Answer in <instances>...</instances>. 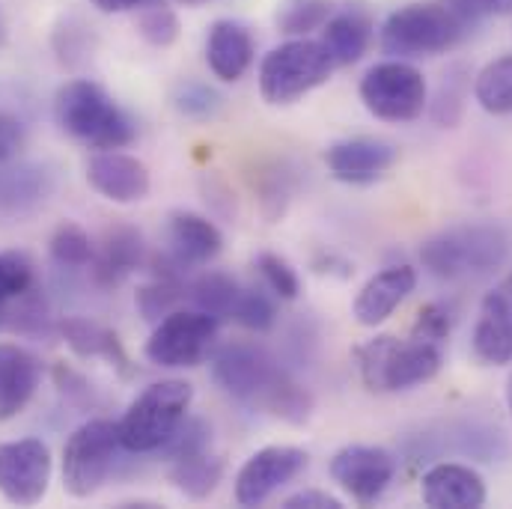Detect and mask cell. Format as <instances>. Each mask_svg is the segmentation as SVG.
<instances>
[{"mask_svg":"<svg viewBox=\"0 0 512 509\" xmlns=\"http://www.w3.org/2000/svg\"><path fill=\"white\" fill-rule=\"evenodd\" d=\"M512 256V236L504 224L477 221L435 233L420 245V262L441 280L489 274Z\"/></svg>","mask_w":512,"mask_h":509,"instance_id":"1","label":"cell"},{"mask_svg":"<svg viewBox=\"0 0 512 509\" xmlns=\"http://www.w3.org/2000/svg\"><path fill=\"white\" fill-rule=\"evenodd\" d=\"M54 117H57V126L69 137L99 152L123 149L137 137V126L131 123L126 111L96 81H87V78L66 81L57 90Z\"/></svg>","mask_w":512,"mask_h":509,"instance_id":"2","label":"cell"},{"mask_svg":"<svg viewBox=\"0 0 512 509\" xmlns=\"http://www.w3.org/2000/svg\"><path fill=\"white\" fill-rule=\"evenodd\" d=\"M355 364L361 382L376 393L411 390L417 384L432 382L444 364V343L423 337L396 340L393 334H379L355 349Z\"/></svg>","mask_w":512,"mask_h":509,"instance_id":"3","label":"cell"},{"mask_svg":"<svg viewBox=\"0 0 512 509\" xmlns=\"http://www.w3.org/2000/svg\"><path fill=\"white\" fill-rule=\"evenodd\" d=\"M471 27L453 15L444 0L435 3H408L387 15L379 33V45L393 60L435 57L456 48Z\"/></svg>","mask_w":512,"mask_h":509,"instance_id":"4","label":"cell"},{"mask_svg":"<svg viewBox=\"0 0 512 509\" xmlns=\"http://www.w3.org/2000/svg\"><path fill=\"white\" fill-rule=\"evenodd\" d=\"M194 402V387L182 379H161L149 384L123 414L120 438L128 453H158L176 429L185 423Z\"/></svg>","mask_w":512,"mask_h":509,"instance_id":"5","label":"cell"},{"mask_svg":"<svg viewBox=\"0 0 512 509\" xmlns=\"http://www.w3.org/2000/svg\"><path fill=\"white\" fill-rule=\"evenodd\" d=\"M334 60L319 39H292L271 48L259 63V93L268 105L283 108L295 105L316 87H322L331 72Z\"/></svg>","mask_w":512,"mask_h":509,"instance_id":"6","label":"cell"},{"mask_svg":"<svg viewBox=\"0 0 512 509\" xmlns=\"http://www.w3.org/2000/svg\"><path fill=\"white\" fill-rule=\"evenodd\" d=\"M123 450L120 423L93 417L81 423L63 444V489L84 501L102 489Z\"/></svg>","mask_w":512,"mask_h":509,"instance_id":"7","label":"cell"},{"mask_svg":"<svg viewBox=\"0 0 512 509\" xmlns=\"http://www.w3.org/2000/svg\"><path fill=\"white\" fill-rule=\"evenodd\" d=\"M221 322L203 310H173L161 322H155L143 355L155 367L167 370H191L200 367L218 343Z\"/></svg>","mask_w":512,"mask_h":509,"instance_id":"8","label":"cell"},{"mask_svg":"<svg viewBox=\"0 0 512 509\" xmlns=\"http://www.w3.org/2000/svg\"><path fill=\"white\" fill-rule=\"evenodd\" d=\"M361 102L382 123H414L429 105V87L420 69L405 60L376 63L361 78Z\"/></svg>","mask_w":512,"mask_h":509,"instance_id":"9","label":"cell"},{"mask_svg":"<svg viewBox=\"0 0 512 509\" xmlns=\"http://www.w3.org/2000/svg\"><path fill=\"white\" fill-rule=\"evenodd\" d=\"M209 376L221 393L245 405H265V396L283 376L277 361L256 343H224L212 352Z\"/></svg>","mask_w":512,"mask_h":509,"instance_id":"10","label":"cell"},{"mask_svg":"<svg viewBox=\"0 0 512 509\" xmlns=\"http://www.w3.org/2000/svg\"><path fill=\"white\" fill-rule=\"evenodd\" d=\"M51 450L39 438L0 444V495L15 507H36L51 483Z\"/></svg>","mask_w":512,"mask_h":509,"instance_id":"11","label":"cell"},{"mask_svg":"<svg viewBox=\"0 0 512 509\" xmlns=\"http://www.w3.org/2000/svg\"><path fill=\"white\" fill-rule=\"evenodd\" d=\"M328 474L355 504L370 507L390 489L396 477V456L373 444H349L334 453Z\"/></svg>","mask_w":512,"mask_h":509,"instance_id":"12","label":"cell"},{"mask_svg":"<svg viewBox=\"0 0 512 509\" xmlns=\"http://www.w3.org/2000/svg\"><path fill=\"white\" fill-rule=\"evenodd\" d=\"M307 465H310V456L301 447L274 444V447L256 450L236 477V504L239 507L265 504L283 486H289L298 474H304Z\"/></svg>","mask_w":512,"mask_h":509,"instance_id":"13","label":"cell"},{"mask_svg":"<svg viewBox=\"0 0 512 509\" xmlns=\"http://www.w3.org/2000/svg\"><path fill=\"white\" fill-rule=\"evenodd\" d=\"M471 346L477 361L486 367L512 364V268L495 283L492 292H486Z\"/></svg>","mask_w":512,"mask_h":509,"instance_id":"14","label":"cell"},{"mask_svg":"<svg viewBox=\"0 0 512 509\" xmlns=\"http://www.w3.org/2000/svg\"><path fill=\"white\" fill-rule=\"evenodd\" d=\"M399 149L382 137H346L325 149V167L337 182L370 185L396 164Z\"/></svg>","mask_w":512,"mask_h":509,"instance_id":"15","label":"cell"},{"mask_svg":"<svg viewBox=\"0 0 512 509\" xmlns=\"http://www.w3.org/2000/svg\"><path fill=\"white\" fill-rule=\"evenodd\" d=\"M87 182L96 194H102L105 200L111 203H140L149 197V188H152V176H149V167L126 152H96L90 161H87Z\"/></svg>","mask_w":512,"mask_h":509,"instance_id":"16","label":"cell"},{"mask_svg":"<svg viewBox=\"0 0 512 509\" xmlns=\"http://www.w3.org/2000/svg\"><path fill=\"white\" fill-rule=\"evenodd\" d=\"M420 498L432 509H480L486 504V480L459 462H438L420 480Z\"/></svg>","mask_w":512,"mask_h":509,"instance_id":"17","label":"cell"},{"mask_svg":"<svg viewBox=\"0 0 512 509\" xmlns=\"http://www.w3.org/2000/svg\"><path fill=\"white\" fill-rule=\"evenodd\" d=\"M414 286H417V271L411 265H390L376 277H370L352 304L358 325L376 328V325L387 322L393 316V310L414 292Z\"/></svg>","mask_w":512,"mask_h":509,"instance_id":"18","label":"cell"},{"mask_svg":"<svg viewBox=\"0 0 512 509\" xmlns=\"http://www.w3.org/2000/svg\"><path fill=\"white\" fill-rule=\"evenodd\" d=\"M206 63L212 75L224 84H236L254 63V36L242 21L221 18L206 36Z\"/></svg>","mask_w":512,"mask_h":509,"instance_id":"19","label":"cell"},{"mask_svg":"<svg viewBox=\"0 0 512 509\" xmlns=\"http://www.w3.org/2000/svg\"><path fill=\"white\" fill-rule=\"evenodd\" d=\"M373 30L376 24H373L370 9L361 3H349L343 9H334V15L322 27L319 42L328 48L334 66H352L367 54L373 42Z\"/></svg>","mask_w":512,"mask_h":509,"instance_id":"20","label":"cell"},{"mask_svg":"<svg viewBox=\"0 0 512 509\" xmlns=\"http://www.w3.org/2000/svg\"><path fill=\"white\" fill-rule=\"evenodd\" d=\"M42 361L21 346H0V423L27 408L42 384Z\"/></svg>","mask_w":512,"mask_h":509,"instance_id":"21","label":"cell"},{"mask_svg":"<svg viewBox=\"0 0 512 509\" xmlns=\"http://www.w3.org/2000/svg\"><path fill=\"white\" fill-rule=\"evenodd\" d=\"M167 239H170V254L185 268L209 265L224 251L221 230L197 212H173L167 224Z\"/></svg>","mask_w":512,"mask_h":509,"instance_id":"22","label":"cell"},{"mask_svg":"<svg viewBox=\"0 0 512 509\" xmlns=\"http://www.w3.org/2000/svg\"><path fill=\"white\" fill-rule=\"evenodd\" d=\"M143 236L134 227H114L108 230L102 248L93 256V277L99 286H120L131 271L143 265Z\"/></svg>","mask_w":512,"mask_h":509,"instance_id":"23","label":"cell"},{"mask_svg":"<svg viewBox=\"0 0 512 509\" xmlns=\"http://www.w3.org/2000/svg\"><path fill=\"white\" fill-rule=\"evenodd\" d=\"M60 334H63V340L69 343V349H72L78 358H105V361H111L123 376L131 373V370H128L126 349H123L120 337H117L111 328H105V325H99V322H90V319L72 316V319H63V322H60Z\"/></svg>","mask_w":512,"mask_h":509,"instance_id":"24","label":"cell"},{"mask_svg":"<svg viewBox=\"0 0 512 509\" xmlns=\"http://www.w3.org/2000/svg\"><path fill=\"white\" fill-rule=\"evenodd\" d=\"M51 173L39 164L0 170V209L27 212L51 194Z\"/></svg>","mask_w":512,"mask_h":509,"instance_id":"25","label":"cell"},{"mask_svg":"<svg viewBox=\"0 0 512 509\" xmlns=\"http://www.w3.org/2000/svg\"><path fill=\"white\" fill-rule=\"evenodd\" d=\"M224 459L215 453H197V456H185L176 459L170 468V483L176 492H182L191 501H206L209 495H215L221 477H224Z\"/></svg>","mask_w":512,"mask_h":509,"instance_id":"26","label":"cell"},{"mask_svg":"<svg viewBox=\"0 0 512 509\" xmlns=\"http://www.w3.org/2000/svg\"><path fill=\"white\" fill-rule=\"evenodd\" d=\"M239 292H242V286L236 283V277H230L224 271H206L194 283H188V298L194 301V307L215 316L218 322L233 319Z\"/></svg>","mask_w":512,"mask_h":509,"instance_id":"27","label":"cell"},{"mask_svg":"<svg viewBox=\"0 0 512 509\" xmlns=\"http://www.w3.org/2000/svg\"><path fill=\"white\" fill-rule=\"evenodd\" d=\"M474 99L477 105L492 117H510L512 114V54H504L483 66L474 81Z\"/></svg>","mask_w":512,"mask_h":509,"instance_id":"28","label":"cell"},{"mask_svg":"<svg viewBox=\"0 0 512 509\" xmlns=\"http://www.w3.org/2000/svg\"><path fill=\"white\" fill-rule=\"evenodd\" d=\"M334 9V0H277L274 24L286 36H307L313 30H322Z\"/></svg>","mask_w":512,"mask_h":509,"instance_id":"29","label":"cell"},{"mask_svg":"<svg viewBox=\"0 0 512 509\" xmlns=\"http://www.w3.org/2000/svg\"><path fill=\"white\" fill-rule=\"evenodd\" d=\"M185 295H188V283H182V277H161V274H155L152 283H146V286L137 289L134 304H137L140 316L155 325L167 313L179 310V304H182Z\"/></svg>","mask_w":512,"mask_h":509,"instance_id":"30","label":"cell"},{"mask_svg":"<svg viewBox=\"0 0 512 509\" xmlns=\"http://www.w3.org/2000/svg\"><path fill=\"white\" fill-rule=\"evenodd\" d=\"M262 408H268L274 417H280V420H286L292 426H304L310 420V414H313V396H310L307 387H301L292 376L283 373L277 379V384L271 387V393L265 396Z\"/></svg>","mask_w":512,"mask_h":509,"instance_id":"31","label":"cell"},{"mask_svg":"<svg viewBox=\"0 0 512 509\" xmlns=\"http://www.w3.org/2000/svg\"><path fill=\"white\" fill-rule=\"evenodd\" d=\"M48 251H51V259L63 268H87V265H93V256H96L93 239L75 221H63L54 230Z\"/></svg>","mask_w":512,"mask_h":509,"instance_id":"32","label":"cell"},{"mask_svg":"<svg viewBox=\"0 0 512 509\" xmlns=\"http://www.w3.org/2000/svg\"><path fill=\"white\" fill-rule=\"evenodd\" d=\"M173 108L188 120H215L224 108V96L203 81H182L170 96Z\"/></svg>","mask_w":512,"mask_h":509,"instance_id":"33","label":"cell"},{"mask_svg":"<svg viewBox=\"0 0 512 509\" xmlns=\"http://www.w3.org/2000/svg\"><path fill=\"white\" fill-rule=\"evenodd\" d=\"M18 304L9 310L6 307V325L24 337H42L51 331V313H48V301L30 286L24 295L15 298Z\"/></svg>","mask_w":512,"mask_h":509,"instance_id":"34","label":"cell"},{"mask_svg":"<svg viewBox=\"0 0 512 509\" xmlns=\"http://www.w3.org/2000/svg\"><path fill=\"white\" fill-rule=\"evenodd\" d=\"M233 319L254 331V334H268L277 322V307H274V298L262 289H242L239 292V301H236V310H233Z\"/></svg>","mask_w":512,"mask_h":509,"instance_id":"35","label":"cell"},{"mask_svg":"<svg viewBox=\"0 0 512 509\" xmlns=\"http://www.w3.org/2000/svg\"><path fill=\"white\" fill-rule=\"evenodd\" d=\"M179 15L167 6V3H152L149 9L140 12L137 18V33L152 45V48H170L179 39Z\"/></svg>","mask_w":512,"mask_h":509,"instance_id":"36","label":"cell"},{"mask_svg":"<svg viewBox=\"0 0 512 509\" xmlns=\"http://www.w3.org/2000/svg\"><path fill=\"white\" fill-rule=\"evenodd\" d=\"M212 444V426L200 417H185V423L176 429V435L158 450L167 456V462H176V459H185V456H197V453H206Z\"/></svg>","mask_w":512,"mask_h":509,"instance_id":"37","label":"cell"},{"mask_svg":"<svg viewBox=\"0 0 512 509\" xmlns=\"http://www.w3.org/2000/svg\"><path fill=\"white\" fill-rule=\"evenodd\" d=\"M256 262V271L262 274V280H265V286L271 289V295L274 298H280V301H295L298 295H301V280H298V274H295V268L283 259V256L277 254H259L254 259Z\"/></svg>","mask_w":512,"mask_h":509,"instance_id":"38","label":"cell"},{"mask_svg":"<svg viewBox=\"0 0 512 509\" xmlns=\"http://www.w3.org/2000/svg\"><path fill=\"white\" fill-rule=\"evenodd\" d=\"M33 286V262L18 251L0 254V304L15 301Z\"/></svg>","mask_w":512,"mask_h":509,"instance_id":"39","label":"cell"},{"mask_svg":"<svg viewBox=\"0 0 512 509\" xmlns=\"http://www.w3.org/2000/svg\"><path fill=\"white\" fill-rule=\"evenodd\" d=\"M450 328H453L450 310L444 304H438V301H429V304L420 307V313H417V319L411 325V334L423 337V340H432V343H447Z\"/></svg>","mask_w":512,"mask_h":509,"instance_id":"40","label":"cell"},{"mask_svg":"<svg viewBox=\"0 0 512 509\" xmlns=\"http://www.w3.org/2000/svg\"><path fill=\"white\" fill-rule=\"evenodd\" d=\"M21 146H24V126H21V120H15L12 114H0V164L15 158Z\"/></svg>","mask_w":512,"mask_h":509,"instance_id":"41","label":"cell"},{"mask_svg":"<svg viewBox=\"0 0 512 509\" xmlns=\"http://www.w3.org/2000/svg\"><path fill=\"white\" fill-rule=\"evenodd\" d=\"M283 509H343V501L319 489H304V492L289 495L283 501Z\"/></svg>","mask_w":512,"mask_h":509,"instance_id":"42","label":"cell"},{"mask_svg":"<svg viewBox=\"0 0 512 509\" xmlns=\"http://www.w3.org/2000/svg\"><path fill=\"white\" fill-rule=\"evenodd\" d=\"M54 376H57L60 390H63V393H69L75 402H93V399H96V396H93V387L84 382L78 373H72V370H66V367H57V370H54Z\"/></svg>","mask_w":512,"mask_h":509,"instance_id":"43","label":"cell"},{"mask_svg":"<svg viewBox=\"0 0 512 509\" xmlns=\"http://www.w3.org/2000/svg\"><path fill=\"white\" fill-rule=\"evenodd\" d=\"M99 12H105V15H117V12H128V9H137V6H143V3H149V0H90Z\"/></svg>","mask_w":512,"mask_h":509,"instance_id":"44","label":"cell"},{"mask_svg":"<svg viewBox=\"0 0 512 509\" xmlns=\"http://www.w3.org/2000/svg\"><path fill=\"white\" fill-rule=\"evenodd\" d=\"M474 6L480 9V15H504L512 9V0H474Z\"/></svg>","mask_w":512,"mask_h":509,"instance_id":"45","label":"cell"},{"mask_svg":"<svg viewBox=\"0 0 512 509\" xmlns=\"http://www.w3.org/2000/svg\"><path fill=\"white\" fill-rule=\"evenodd\" d=\"M179 3H185V6H194V9H197V6H206V3H212V0H179Z\"/></svg>","mask_w":512,"mask_h":509,"instance_id":"46","label":"cell"},{"mask_svg":"<svg viewBox=\"0 0 512 509\" xmlns=\"http://www.w3.org/2000/svg\"><path fill=\"white\" fill-rule=\"evenodd\" d=\"M507 405H510V414H512V376H510V382H507Z\"/></svg>","mask_w":512,"mask_h":509,"instance_id":"47","label":"cell"}]
</instances>
